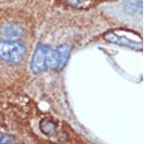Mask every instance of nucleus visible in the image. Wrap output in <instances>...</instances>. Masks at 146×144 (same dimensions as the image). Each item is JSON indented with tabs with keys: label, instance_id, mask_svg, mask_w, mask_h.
<instances>
[{
	"label": "nucleus",
	"instance_id": "f257e3e1",
	"mask_svg": "<svg viewBox=\"0 0 146 144\" xmlns=\"http://www.w3.org/2000/svg\"><path fill=\"white\" fill-rule=\"evenodd\" d=\"M25 54V46L19 40H6L0 42V58L9 64L21 62Z\"/></svg>",
	"mask_w": 146,
	"mask_h": 144
},
{
	"label": "nucleus",
	"instance_id": "f03ea898",
	"mask_svg": "<svg viewBox=\"0 0 146 144\" xmlns=\"http://www.w3.org/2000/svg\"><path fill=\"white\" fill-rule=\"evenodd\" d=\"M52 51V47L48 45L40 44L37 46L33 56H32L30 67L32 72L40 73L47 68H49V61H50V54Z\"/></svg>",
	"mask_w": 146,
	"mask_h": 144
},
{
	"label": "nucleus",
	"instance_id": "7ed1b4c3",
	"mask_svg": "<svg viewBox=\"0 0 146 144\" xmlns=\"http://www.w3.org/2000/svg\"><path fill=\"white\" fill-rule=\"evenodd\" d=\"M71 53V46L70 45H62L56 49H52L50 54V61H49V68H52L56 71L62 70L67 63Z\"/></svg>",
	"mask_w": 146,
	"mask_h": 144
},
{
	"label": "nucleus",
	"instance_id": "20e7f679",
	"mask_svg": "<svg viewBox=\"0 0 146 144\" xmlns=\"http://www.w3.org/2000/svg\"><path fill=\"white\" fill-rule=\"evenodd\" d=\"M104 39L108 41L109 43H114L120 46H124V47H128L131 48L133 50L136 51H142V44L140 42H135L131 39H129L127 37L123 36H119L114 32H108L104 35Z\"/></svg>",
	"mask_w": 146,
	"mask_h": 144
},
{
	"label": "nucleus",
	"instance_id": "39448f33",
	"mask_svg": "<svg viewBox=\"0 0 146 144\" xmlns=\"http://www.w3.org/2000/svg\"><path fill=\"white\" fill-rule=\"evenodd\" d=\"M23 29L17 25H7L3 29V35L9 40H16L18 37L22 36Z\"/></svg>",
	"mask_w": 146,
	"mask_h": 144
},
{
	"label": "nucleus",
	"instance_id": "423d86ee",
	"mask_svg": "<svg viewBox=\"0 0 146 144\" xmlns=\"http://www.w3.org/2000/svg\"><path fill=\"white\" fill-rule=\"evenodd\" d=\"M40 129H41V131L45 134H47V135H51V134H53L55 133L56 125H55V123H53L52 121H50V120L45 119L40 123Z\"/></svg>",
	"mask_w": 146,
	"mask_h": 144
},
{
	"label": "nucleus",
	"instance_id": "0eeeda50",
	"mask_svg": "<svg viewBox=\"0 0 146 144\" xmlns=\"http://www.w3.org/2000/svg\"><path fill=\"white\" fill-rule=\"evenodd\" d=\"M69 5L75 8H85L91 4L92 0H66Z\"/></svg>",
	"mask_w": 146,
	"mask_h": 144
},
{
	"label": "nucleus",
	"instance_id": "6e6552de",
	"mask_svg": "<svg viewBox=\"0 0 146 144\" xmlns=\"http://www.w3.org/2000/svg\"><path fill=\"white\" fill-rule=\"evenodd\" d=\"M12 141H14V139L8 135H3L2 137H0V143H9L12 142Z\"/></svg>",
	"mask_w": 146,
	"mask_h": 144
}]
</instances>
